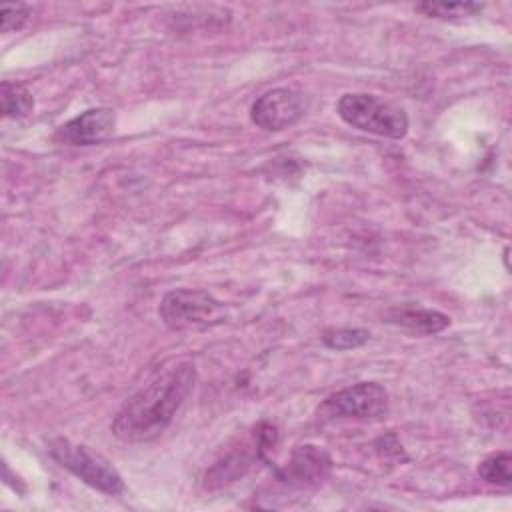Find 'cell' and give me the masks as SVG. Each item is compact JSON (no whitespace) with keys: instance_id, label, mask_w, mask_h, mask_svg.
<instances>
[{"instance_id":"obj_1","label":"cell","mask_w":512,"mask_h":512,"mask_svg":"<svg viewBox=\"0 0 512 512\" xmlns=\"http://www.w3.org/2000/svg\"><path fill=\"white\" fill-rule=\"evenodd\" d=\"M196 366L188 360L156 370L112 418V434L128 444L158 438L174 420L196 386Z\"/></svg>"},{"instance_id":"obj_2","label":"cell","mask_w":512,"mask_h":512,"mask_svg":"<svg viewBox=\"0 0 512 512\" xmlns=\"http://www.w3.org/2000/svg\"><path fill=\"white\" fill-rule=\"evenodd\" d=\"M336 110L348 126L374 136L400 140L408 132L406 112L374 94L348 92L338 100Z\"/></svg>"},{"instance_id":"obj_3","label":"cell","mask_w":512,"mask_h":512,"mask_svg":"<svg viewBox=\"0 0 512 512\" xmlns=\"http://www.w3.org/2000/svg\"><path fill=\"white\" fill-rule=\"evenodd\" d=\"M158 316L174 332L204 330L228 320V308L206 290L176 288L164 294Z\"/></svg>"},{"instance_id":"obj_4","label":"cell","mask_w":512,"mask_h":512,"mask_svg":"<svg viewBox=\"0 0 512 512\" xmlns=\"http://www.w3.org/2000/svg\"><path fill=\"white\" fill-rule=\"evenodd\" d=\"M48 454L64 470L102 494L116 496L124 490L120 472L104 456L84 444H76L68 438H54L48 442Z\"/></svg>"},{"instance_id":"obj_5","label":"cell","mask_w":512,"mask_h":512,"mask_svg":"<svg viewBox=\"0 0 512 512\" xmlns=\"http://www.w3.org/2000/svg\"><path fill=\"white\" fill-rule=\"evenodd\" d=\"M390 410L388 392L376 382H358L330 394L318 406L320 420H378Z\"/></svg>"},{"instance_id":"obj_6","label":"cell","mask_w":512,"mask_h":512,"mask_svg":"<svg viewBox=\"0 0 512 512\" xmlns=\"http://www.w3.org/2000/svg\"><path fill=\"white\" fill-rule=\"evenodd\" d=\"M308 110L306 96L296 88H272L250 106V120L264 132H280L296 124Z\"/></svg>"},{"instance_id":"obj_7","label":"cell","mask_w":512,"mask_h":512,"mask_svg":"<svg viewBox=\"0 0 512 512\" xmlns=\"http://www.w3.org/2000/svg\"><path fill=\"white\" fill-rule=\"evenodd\" d=\"M332 470L330 454L314 444L296 446L286 466L276 470L280 482L290 488H314L322 484Z\"/></svg>"},{"instance_id":"obj_8","label":"cell","mask_w":512,"mask_h":512,"mask_svg":"<svg viewBox=\"0 0 512 512\" xmlns=\"http://www.w3.org/2000/svg\"><path fill=\"white\" fill-rule=\"evenodd\" d=\"M114 128L116 114L112 108H90L64 122L56 132V140L70 146H94L108 140Z\"/></svg>"},{"instance_id":"obj_9","label":"cell","mask_w":512,"mask_h":512,"mask_svg":"<svg viewBox=\"0 0 512 512\" xmlns=\"http://www.w3.org/2000/svg\"><path fill=\"white\" fill-rule=\"evenodd\" d=\"M386 322L406 328L414 334H436L450 326V318L430 308H394L386 312Z\"/></svg>"},{"instance_id":"obj_10","label":"cell","mask_w":512,"mask_h":512,"mask_svg":"<svg viewBox=\"0 0 512 512\" xmlns=\"http://www.w3.org/2000/svg\"><path fill=\"white\" fill-rule=\"evenodd\" d=\"M250 460L246 456V452H232L230 456H226L222 462H218L216 466H212L206 476H204V486L208 490H214L218 486H224V484H230V482H236L238 478L244 476V472L248 470L250 466Z\"/></svg>"},{"instance_id":"obj_11","label":"cell","mask_w":512,"mask_h":512,"mask_svg":"<svg viewBox=\"0 0 512 512\" xmlns=\"http://www.w3.org/2000/svg\"><path fill=\"white\" fill-rule=\"evenodd\" d=\"M0 100H2V114L6 118L28 116L34 108L32 92L20 82L4 80L0 86Z\"/></svg>"},{"instance_id":"obj_12","label":"cell","mask_w":512,"mask_h":512,"mask_svg":"<svg viewBox=\"0 0 512 512\" xmlns=\"http://www.w3.org/2000/svg\"><path fill=\"white\" fill-rule=\"evenodd\" d=\"M484 4L478 2H422L416 6L418 12H422L428 18L438 20H462L468 16H476L482 12Z\"/></svg>"},{"instance_id":"obj_13","label":"cell","mask_w":512,"mask_h":512,"mask_svg":"<svg viewBox=\"0 0 512 512\" xmlns=\"http://www.w3.org/2000/svg\"><path fill=\"white\" fill-rule=\"evenodd\" d=\"M510 462L512 456L508 450L496 452L486 456L480 464H478V476L482 480H486L488 484H496L502 488H508L512 484V474H510Z\"/></svg>"},{"instance_id":"obj_14","label":"cell","mask_w":512,"mask_h":512,"mask_svg":"<svg viewBox=\"0 0 512 512\" xmlns=\"http://www.w3.org/2000/svg\"><path fill=\"white\" fill-rule=\"evenodd\" d=\"M370 340L364 328H330L322 334V344L330 350H354Z\"/></svg>"},{"instance_id":"obj_15","label":"cell","mask_w":512,"mask_h":512,"mask_svg":"<svg viewBox=\"0 0 512 512\" xmlns=\"http://www.w3.org/2000/svg\"><path fill=\"white\" fill-rule=\"evenodd\" d=\"M2 18V32H16L24 28V24L30 18V6L28 4H4L0 8Z\"/></svg>"}]
</instances>
